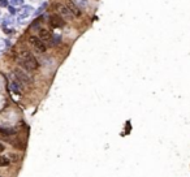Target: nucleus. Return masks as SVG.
<instances>
[{"label": "nucleus", "instance_id": "obj_1", "mask_svg": "<svg viewBox=\"0 0 190 177\" xmlns=\"http://www.w3.org/2000/svg\"><path fill=\"white\" fill-rule=\"evenodd\" d=\"M17 63L28 72H34L39 68V63L29 50H21L17 55Z\"/></svg>", "mask_w": 190, "mask_h": 177}, {"label": "nucleus", "instance_id": "obj_2", "mask_svg": "<svg viewBox=\"0 0 190 177\" xmlns=\"http://www.w3.org/2000/svg\"><path fill=\"white\" fill-rule=\"evenodd\" d=\"M13 73H14L16 79H17L20 83H22V85H30L31 82H33V78L30 77V74H28L26 72H23L22 69H20V68H16Z\"/></svg>", "mask_w": 190, "mask_h": 177}, {"label": "nucleus", "instance_id": "obj_3", "mask_svg": "<svg viewBox=\"0 0 190 177\" xmlns=\"http://www.w3.org/2000/svg\"><path fill=\"white\" fill-rule=\"evenodd\" d=\"M29 43L33 46V48L37 51L38 54H44L46 50H47V47H46V44L43 43V40H40L39 38L34 37V35L29 37Z\"/></svg>", "mask_w": 190, "mask_h": 177}, {"label": "nucleus", "instance_id": "obj_4", "mask_svg": "<svg viewBox=\"0 0 190 177\" xmlns=\"http://www.w3.org/2000/svg\"><path fill=\"white\" fill-rule=\"evenodd\" d=\"M55 9H56V12L59 13V16H61V17H65V18H70V17L73 16V14H72V12L69 11L68 7L62 5V4H60V3H57L56 5H55Z\"/></svg>", "mask_w": 190, "mask_h": 177}, {"label": "nucleus", "instance_id": "obj_5", "mask_svg": "<svg viewBox=\"0 0 190 177\" xmlns=\"http://www.w3.org/2000/svg\"><path fill=\"white\" fill-rule=\"evenodd\" d=\"M50 24H51L54 28H62V26L65 25L62 17L59 16V14H54V16L50 17Z\"/></svg>", "mask_w": 190, "mask_h": 177}, {"label": "nucleus", "instance_id": "obj_6", "mask_svg": "<svg viewBox=\"0 0 190 177\" xmlns=\"http://www.w3.org/2000/svg\"><path fill=\"white\" fill-rule=\"evenodd\" d=\"M65 4H66V7L69 8V11L72 12V14H73V16H76V17H80V16H81L80 8L76 5V3H74L73 0H66Z\"/></svg>", "mask_w": 190, "mask_h": 177}, {"label": "nucleus", "instance_id": "obj_7", "mask_svg": "<svg viewBox=\"0 0 190 177\" xmlns=\"http://www.w3.org/2000/svg\"><path fill=\"white\" fill-rule=\"evenodd\" d=\"M38 38H39L40 40H43V42H47V40H50L52 38V34L50 33L48 30H46V29H42V30L38 31Z\"/></svg>", "mask_w": 190, "mask_h": 177}, {"label": "nucleus", "instance_id": "obj_8", "mask_svg": "<svg viewBox=\"0 0 190 177\" xmlns=\"http://www.w3.org/2000/svg\"><path fill=\"white\" fill-rule=\"evenodd\" d=\"M21 85H22V83H20V82L16 79L14 82H12L11 89H12V90H13L16 94H18V95H20V94H21Z\"/></svg>", "mask_w": 190, "mask_h": 177}, {"label": "nucleus", "instance_id": "obj_9", "mask_svg": "<svg viewBox=\"0 0 190 177\" xmlns=\"http://www.w3.org/2000/svg\"><path fill=\"white\" fill-rule=\"evenodd\" d=\"M9 163H11L9 157L0 155V167H7V166H9Z\"/></svg>", "mask_w": 190, "mask_h": 177}, {"label": "nucleus", "instance_id": "obj_10", "mask_svg": "<svg viewBox=\"0 0 190 177\" xmlns=\"http://www.w3.org/2000/svg\"><path fill=\"white\" fill-rule=\"evenodd\" d=\"M52 37H54V44L60 43V40H61V37H60V35H52Z\"/></svg>", "mask_w": 190, "mask_h": 177}, {"label": "nucleus", "instance_id": "obj_11", "mask_svg": "<svg viewBox=\"0 0 190 177\" xmlns=\"http://www.w3.org/2000/svg\"><path fill=\"white\" fill-rule=\"evenodd\" d=\"M4 150H5V147H4V145H3V143H0V154H1V152H3Z\"/></svg>", "mask_w": 190, "mask_h": 177}, {"label": "nucleus", "instance_id": "obj_12", "mask_svg": "<svg viewBox=\"0 0 190 177\" xmlns=\"http://www.w3.org/2000/svg\"><path fill=\"white\" fill-rule=\"evenodd\" d=\"M0 177H1V176H0Z\"/></svg>", "mask_w": 190, "mask_h": 177}]
</instances>
